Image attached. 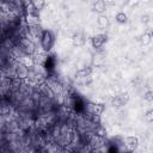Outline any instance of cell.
I'll list each match as a JSON object with an SVG mask.
<instances>
[{
    "label": "cell",
    "mask_w": 153,
    "mask_h": 153,
    "mask_svg": "<svg viewBox=\"0 0 153 153\" xmlns=\"http://www.w3.org/2000/svg\"><path fill=\"white\" fill-rule=\"evenodd\" d=\"M145 117H146V120H147L148 122H153V109H149V110L146 112Z\"/></svg>",
    "instance_id": "cell-18"
},
{
    "label": "cell",
    "mask_w": 153,
    "mask_h": 153,
    "mask_svg": "<svg viewBox=\"0 0 153 153\" xmlns=\"http://www.w3.org/2000/svg\"><path fill=\"white\" fill-rule=\"evenodd\" d=\"M105 42H106V35H104V33L96 35V36H93L92 39H91L92 47H93L94 49H99Z\"/></svg>",
    "instance_id": "cell-5"
},
{
    "label": "cell",
    "mask_w": 153,
    "mask_h": 153,
    "mask_svg": "<svg viewBox=\"0 0 153 153\" xmlns=\"http://www.w3.org/2000/svg\"><path fill=\"white\" fill-rule=\"evenodd\" d=\"M18 47L20 48V50L23 51V54L25 55H33L36 51V45L35 43L29 39L27 37H19L18 41Z\"/></svg>",
    "instance_id": "cell-1"
},
{
    "label": "cell",
    "mask_w": 153,
    "mask_h": 153,
    "mask_svg": "<svg viewBox=\"0 0 153 153\" xmlns=\"http://www.w3.org/2000/svg\"><path fill=\"white\" fill-rule=\"evenodd\" d=\"M41 45L45 51H49L54 45V35L49 30H42L41 35Z\"/></svg>",
    "instance_id": "cell-2"
},
{
    "label": "cell",
    "mask_w": 153,
    "mask_h": 153,
    "mask_svg": "<svg viewBox=\"0 0 153 153\" xmlns=\"http://www.w3.org/2000/svg\"><path fill=\"white\" fill-rule=\"evenodd\" d=\"M128 99H129L128 94H127V93H122V94L115 96V97L112 98V100H111V104H112L114 106H122V105H124V104L128 102Z\"/></svg>",
    "instance_id": "cell-6"
},
{
    "label": "cell",
    "mask_w": 153,
    "mask_h": 153,
    "mask_svg": "<svg viewBox=\"0 0 153 153\" xmlns=\"http://www.w3.org/2000/svg\"><path fill=\"white\" fill-rule=\"evenodd\" d=\"M14 74H16V76H18L19 79H26L27 76H29V74H30V71H29V67H26L23 62H19V63H17L16 65V67H14Z\"/></svg>",
    "instance_id": "cell-3"
},
{
    "label": "cell",
    "mask_w": 153,
    "mask_h": 153,
    "mask_svg": "<svg viewBox=\"0 0 153 153\" xmlns=\"http://www.w3.org/2000/svg\"><path fill=\"white\" fill-rule=\"evenodd\" d=\"M126 146L130 149V151H134L139 146V139L136 136H128L126 139Z\"/></svg>",
    "instance_id": "cell-7"
},
{
    "label": "cell",
    "mask_w": 153,
    "mask_h": 153,
    "mask_svg": "<svg viewBox=\"0 0 153 153\" xmlns=\"http://www.w3.org/2000/svg\"><path fill=\"white\" fill-rule=\"evenodd\" d=\"M152 35H153V32H152Z\"/></svg>",
    "instance_id": "cell-19"
},
{
    "label": "cell",
    "mask_w": 153,
    "mask_h": 153,
    "mask_svg": "<svg viewBox=\"0 0 153 153\" xmlns=\"http://www.w3.org/2000/svg\"><path fill=\"white\" fill-rule=\"evenodd\" d=\"M97 25L99 26V29L105 30V29L109 26V19L106 18V16H104V14H99L98 18H97Z\"/></svg>",
    "instance_id": "cell-9"
},
{
    "label": "cell",
    "mask_w": 153,
    "mask_h": 153,
    "mask_svg": "<svg viewBox=\"0 0 153 153\" xmlns=\"http://www.w3.org/2000/svg\"><path fill=\"white\" fill-rule=\"evenodd\" d=\"M152 38H153L152 32H145V33L141 36V43H142L143 45H147V44H149V43H151Z\"/></svg>",
    "instance_id": "cell-13"
},
{
    "label": "cell",
    "mask_w": 153,
    "mask_h": 153,
    "mask_svg": "<svg viewBox=\"0 0 153 153\" xmlns=\"http://www.w3.org/2000/svg\"><path fill=\"white\" fill-rule=\"evenodd\" d=\"M143 98H145V100H147V102H153V91H152V90L146 91L145 94H143Z\"/></svg>",
    "instance_id": "cell-17"
},
{
    "label": "cell",
    "mask_w": 153,
    "mask_h": 153,
    "mask_svg": "<svg viewBox=\"0 0 153 153\" xmlns=\"http://www.w3.org/2000/svg\"><path fill=\"white\" fill-rule=\"evenodd\" d=\"M115 19H116V22L120 23V24H126L127 20H128V17H127V14H126L124 12H118V13L116 14Z\"/></svg>",
    "instance_id": "cell-14"
},
{
    "label": "cell",
    "mask_w": 153,
    "mask_h": 153,
    "mask_svg": "<svg viewBox=\"0 0 153 153\" xmlns=\"http://www.w3.org/2000/svg\"><path fill=\"white\" fill-rule=\"evenodd\" d=\"M54 66H55V60L53 59V56H48L44 62V68L48 71H51L54 68Z\"/></svg>",
    "instance_id": "cell-15"
},
{
    "label": "cell",
    "mask_w": 153,
    "mask_h": 153,
    "mask_svg": "<svg viewBox=\"0 0 153 153\" xmlns=\"http://www.w3.org/2000/svg\"><path fill=\"white\" fill-rule=\"evenodd\" d=\"M85 43V37L82 33H76L74 37H73V44L76 45V47H81L84 45Z\"/></svg>",
    "instance_id": "cell-12"
},
{
    "label": "cell",
    "mask_w": 153,
    "mask_h": 153,
    "mask_svg": "<svg viewBox=\"0 0 153 153\" xmlns=\"http://www.w3.org/2000/svg\"><path fill=\"white\" fill-rule=\"evenodd\" d=\"M22 62H23L26 67H29V68H33L35 65H36L33 57H31V55H25V54H24V56L22 57Z\"/></svg>",
    "instance_id": "cell-10"
},
{
    "label": "cell",
    "mask_w": 153,
    "mask_h": 153,
    "mask_svg": "<svg viewBox=\"0 0 153 153\" xmlns=\"http://www.w3.org/2000/svg\"><path fill=\"white\" fill-rule=\"evenodd\" d=\"M91 73H92V68H91V67H85V68L79 69V71L76 72L75 76H76V78H87V76H90Z\"/></svg>",
    "instance_id": "cell-11"
},
{
    "label": "cell",
    "mask_w": 153,
    "mask_h": 153,
    "mask_svg": "<svg viewBox=\"0 0 153 153\" xmlns=\"http://www.w3.org/2000/svg\"><path fill=\"white\" fill-rule=\"evenodd\" d=\"M105 10H106V5H105L104 0H97L93 4V11H96L99 14H103V12H105Z\"/></svg>",
    "instance_id": "cell-8"
},
{
    "label": "cell",
    "mask_w": 153,
    "mask_h": 153,
    "mask_svg": "<svg viewBox=\"0 0 153 153\" xmlns=\"http://www.w3.org/2000/svg\"><path fill=\"white\" fill-rule=\"evenodd\" d=\"M32 4L37 11H42L45 6V0H32Z\"/></svg>",
    "instance_id": "cell-16"
},
{
    "label": "cell",
    "mask_w": 153,
    "mask_h": 153,
    "mask_svg": "<svg viewBox=\"0 0 153 153\" xmlns=\"http://www.w3.org/2000/svg\"><path fill=\"white\" fill-rule=\"evenodd\" d=\"M104 105L103 104H87L86 105V111L90 114V115H98L100 116L104 111Z\"/></svg>",
    "instance_id": "cell-4"
}]
</instances>
